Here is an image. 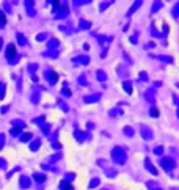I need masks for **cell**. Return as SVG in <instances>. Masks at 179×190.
<instances>
[{
  "instance_id": "obj_6",
  "label": "cell",
  "mask_w": 179,
  "mask_h": 190,
  "mask_svg": "<svg viewBox=\"0 0 179 190\" xmlns=\"http://www.w3.org/2000/svg\"><path fill=\"white\" fill-rule=\"evenodd\" d=\"M140 134H141V137H143L145 140H152V137H154L152 131L148 127V126H141V127H140Z\"/></svg>"
},
{
  "instance_id": "obj_20",
  "label": "cell",
  "mask_w": 179,
  "mask_h": 190,
  "mask_svg": "<svg viewBox=\"0 0 179 190\" xmlns=\"http://www.w3.org/2000/svg\"><path fill=\"white\" fill-rule=\"evenodd\" d=\"M88 28H91V22L82 21L80 24H79V30H88Z\"/></svg>"
},
{
  "instance_id": "obj_48",
  "label": "cell",
  "mask_w": 179,
  "mask_h": 190,
  "mask_svg": "<svg viewBox=\"0 0 179 190\" xmlns=\"http://www.w3.org/2000/svg\"><path fill=\"white\" fill-rule=\"evenodd\" d=\"M63 94L71 96V91H69V88H68V83H65V86H63Z\"/></svg>"
},
{
  "instance_id": "obj_60",
  "label": "cell",
  "mask_w": 179,
  "mask_h": 190,
  "mask_svg": "<svg viewBox=\"0 0 179 190\" xmlns=\"http://www.w3.org/2000/svg\"><path fill=\"white\" fill-rule=\"evenodd\" d=\"M0 112H2V113H6V112H8V105H3V107L0 108Z\"/></svg>"
},
{
  "instance_id": "obj_41",
  "label": "cell",
  "mask_w": 179,
  "mask_h": 190,
  "mask_svg": "<svg viewBox=\"0 0 179 190\" xmlns=\"http://www.w3.org/2000/svg\"><path fill=\"white\" fill-rule=\"evenodd\" d=\"M154 154H157V156L164 154V146H157V148H154Z\"/></svg>"
},
{
  "instance_id": "obj_27",
  "label": "cell",
  "mask_w": 179,
  "mask_h": 190,
  "mask_svg": "<svg viewBox=\"0 0 179 190\" xmlns=\"http://www.w3.org/2000/svg\"><path fill=\"white\" fill-rule=\"evenodd\" d=\"M122 88H124V91L127 93V94H131V93H132V83L126 80L124 83H122Z\"/></svg>"
},
{
  "instance_id": "obj_7",
  "label": "cell",
  "mask_w": 179,
  "mask_h": 190,
  "mask_svg": "<svg viewBox=\"0 0 179 190\" xmlns=\"http://www.w3.org/2000/svg\"><path fill=\"white\" fill-rule=\"evenodd\" d=\"M58 46H60V41H58L57 38H52V39H49V42H47L49 52H58Z\"/></svg>"
},
{
  "instance_id": "obj_45",
  "label": "cell",
  "mask_w": 179,
  "mask_h": 190,
  "mask_svg": "<svg viewBox=\"0 0 179 190\" xmlns=\"http://www.w3.org/2000/svg\"><path fill=\"white\" fill-rule=\"evenodd\" d=\"M74 178H75V175H74V173H68V175H66V178L63 179V181H68V182H71Z\"/></svg>"
},
{
  "instance_id": "obj_64",
  "label": "cell",
  "mask_w": 179,
  "mask_h": 190,
  "mask_svg": "<svg viewBox=\"0 0 179 190\" xmlns=\"http://www.w3.org/2000/svg\"><path fill=\"white\" fill-rule=\"evenodd\" d=\"M101 190H108V189H101Z\"/></svg>"
},
{
  "instance_id": "obj_53",
  "label": "cell",
  "mask_w": 179,
  "mask_h": 190,
  "mask_svg": "<svg viewBox=\"0 0 179 190\" xmlns=\"http://www.w3.org/2000/svg\"><path fill=\"white\" fill-rule=\"evenodd\" d=\"M42 55H44V57H57L58 52H44Z\"/></svg>"
},
{
  "instance_id": "obj_38",
  "label": "cell",
  "mask_w": 179,
  "mask_h": 190,
  "mask_svg": "<svg viewBox=\"0 0 179 190\" xmlns=\"http://www.w3.org/2000/svg\"><path fill=\"white\" fill-rule=\"evenodd\" d=\"M44 39H47V33H39L38 36H36V41H44Z\"/></svg>"
},
{
  "instance_id": "obj_52",
  "label": "cell",
  "mask_w": 179,
  "mask_h": 190,
  "mask_svg": "<svg viewBox=\"0 0 179 190\" xmlns=\"http://www.w3.org/2000/svg\"><path fill=\"white\" fill-rule=\"evenodd\" d=\"M3 8H5V11L6 13H11L13 9H11V5H9V3H3Z\"/></svg>"
},
{
  "instance_id": "obj_35",
  "label": "cell",
  "mask_w": 179,
  "mask_h": 190,
  "mask_svg": "<svg viewBox=\"0 0 179 190\" xmlns=\"http://www.w3.org/2000/svg\"><path fill=\"white\" fill-rule=\"evenodd\" d=\"M32 102H33V104H38V102H39V93L38 91H35L32 94Z\"/></svg>"
},
{
  "instance_id": "obj_40",
  "label": "cell",
  "mask_w": 179,
  "mask_h": 190,
  "mask_svg": "<svg viewBox=\"0 0 179 190\" xmlns=\"http://www.w3.org/2000/svg\"><path fill=\"white\" fill-rule=\"evenodd\" d=\"M90 0H74V5L79 6V5H88Z\"/></svg>"
},
{
  "instance_id": "obj_47",
  "label": "cell",
  "mask_w": 179,
  "mask_h": 190,
  "mask_svg": "<svg viewBox=\"0 0 179 190\" xmlns=\"http://www.w3.org/2000/svg\"><path fill=\"white\" fill-rule=\"evenodd\" d=\"M110 5H112V2H102V3H101V11H104V9L108 8Z\"/></svg>"
},
{
  "instance_id": "obj_61",
  "label": "cell",
  "mask_w": 179,
  "mask_h": 190,
  "mask_svg": "<svg viewBox=\"0 0 179 190\" xmlns=\"http://www.w3.org/2000/svg\"><path fill=\"white\" fill-rule=\"evenodd\" d=\"M152 47H155V46H154V44H152V42H149V44L146 46V49H152Z\"/></svg>"
},
{
  "instance_id": "obj_39",
  "label": "cell",
  "mask_w": 179,
  "mask_h": 190,
  "mask_svg": "<svg viewBox=\"0 0 179 190\" xmlns=\"http://www.w3.org/2000/svg\"><path fill=\"white\" fill-rule=\"evenodd\" d=\"M146 185H148L149 190H162V189H159L157 184H154V182H146Z\"/></svg>"
},
{
  "instance_id": "obj_26",
  "label": "cell",
  "mask_w": 179,
  "mask_h": 190,
  "mask_svg": "<svg viewBox=\"0 0 179 190\" xmlns=\"http://www.w3.org/2000/svg\"><path fill=\"white\" fill-rule=\"evenodd\" d=\"M96 77H98V80H99V82H105V80H107V74H105L104 71H98Z\"/></svg>"
},
{
  "instance_id": "obj_14",
  "label": "cell",
  "mask_w": 179,
  "mask_h": 190,
  "mask_svg": "<svg viewBox=\"0 0 179 190\" xmlns=\"http://www.w3.org/2000/svg\"><path fill=\"white\" fill-rule=\"evenodd\" d=\"M41 138H36V140H33V141L32 143H30V149H32V151L33 152H36V151H38V149H39V146H41Z\"/></svg>"
},
{
  "instance_id": "obj_2",
  "label": "cell",
  "mask_w": 179,
  "mask_h": 190,
  "mask_svg": "<svg viewBox=\"0 0 179 190\" xmlns=\"http://www.w3.org/2000/svg\"><path fill=\"white\" fill-rule=\"evenodd\" d=\"M159 163H160V166L165 171H173V170L176 168V160H174L173 157H162L160 160H159Z\"/></svg>"
},
{
  "instance_id": "obj_37",
  "label": "cell",
  "mask_w": 179,
  "mask_h": 190,
  "mask_svg": "<svg viewBox=\"0 0 179 190\" xmlns=\"http://www.w3.org/2000/svg\"><path fill=\"white\" fill-rule=\"evenodd\" d=\"M138 79H140L141 82H148V74L145 71H141L140 74H138Z\"/></svg>"
},
{
  "instance_id": "obj_56",
  "label": "cell",
  "mask_w": 179,
  "mask_h": 190,
  "mask_svg": "<svg viewBox=\"0 0 179 190\" xmlns=\"http://www.w3.org/2000/svg\"><path fill=\"white\" fill-rule=\"evenodd\" d=\"M5 166H6V160L3 157H0V170H3Z\"/></svg>"
},
{
  "instance_id": "obj_8",
  "label": "cell",
  "mask_w": 179,
  "mask_h": 190,
  "mask_svg": "<svg viewBox=\"0 0 179 190\" xmlns=\"http://www.w3.org/2000/svg\"><path fill=\"white\" fill-rule=\"evenodd\" d=\"M19 184H21V189H28L30 185H32V181H30V178L28 176H25V175H22L21 178H19Z\"/></svg>"
},
{
  "instance_id": "obj_29",
  "label": "cell",
  "mask_w": 179,
  "mask_h": 190,
  "mask_svg": "<svg viewBox=\"0 0 179 190\" xmlns=\"http://www.w3.org/2000/svg\"><path fill=\"white\" fill-rule=\"evenodd\" d=\"M5 24H6V16H5V13L0 9V27H5Z\"/></svg>"
},
{
  "instance_id": "obj_49",
  "label": "cell",
  "mask_w": 179,
  "mask_h": 190,
  "mask_svg": "<svg viewBox=\"0 0 179 190\" xmlns=\"http://www.w3.org/2000/svg\"><path fill=\"white\" fill-rule=\"evenodd\" d=\"M3 146H5V135L0 134V151L3 149Z\"/></svg>"
},
{
  "instance_id": "obj_43",
  "label": "cell",
  "mask_w": 179,
  "mask_h": 190,
  "mask_svg": "<svg viewBox=\"0 0 179 190\" xmlns=\"http://www.w3.org/2000/svg\"><path fill=\"white\" fill-rule=\"evenodd\" d=\"M116 173H118V171H115V170L107 168V176H108V178H115V176H116Z\"/></svg>"
},
{
  "instance_id": "obj_50",
  "label": "cell",
  "mask_w": 179,
  "mask_h": 190,
  "mask_svg": "<svg viewBox=\"0 0 179 190\" xmlns=\"http://www.w3.org/2000/svg\"><path fill=\"white\" fill-rule=\"evenodd\" d=\"M118 115H121V110L119 108H113L110 112V116H118Z\"/></svg>"
},
{
  "instance_id": "obj_18",
  "label": "cell",
  "mask_w": 179,
  "mask_h": 190,
  "mask_svg": "<svg viewBox=\"0 0 179 190\" xmlns=\"http://www.w3.org/2000/svg\"><path fill=\"white\" fill-rule=\"evenodd\" d=\"M16 38H17V42L21 46H25V44H28V39L25 38L24 35H21V33H17V35H16Z\"/></svg>"
},
{
  "instance_id": "obj_28",
  "label": "cell",
  "mask_w": 179,
  "mask_h": 190,
  "mask_svg": "<svg viewBox=\"0 0 179 190\" xmlns=\"http://www.w3.org/2000/svg\"><path fill=\"white\" fill-rule=\"evenodd\" d=\"M99 184H101V181H99L98 178H93L91 181H90V185H88V187H90V189H94V187H98Z\"/></svg>"
},
{
  "instance_id": "obj_19",
  "label": "cell",
  "mask_w": 179,
  "mask_h": 190,
  "mask_svg": "<svg viewBox=\"0 0 179 190\" xmlns=\"http://www.w3.org/2000/svg\"><path fill=\"white\" fill-rule=\"evenodd\" d=\"M32 138H33V134H32V132H25V134L21 135V141H22V143H27V141H30Z\"/></svg>"
},
{
  "instance_id": "obj_15",
  "label": "cell",
  "mask_w": 179,
  "mask_h": 190,
  "mask_svg": "<svg viewBox=\"0 0 179 190\" xmlns=\"http://www.w3.org/2000/svg\"><path fill=\"white\" fill-rule=\"evenodd\" d=\"M74 63H80V65H88V63H90V58H88L87 55L75 57V58H74Z\"/></svg>"
},
{
  "instance_id": "obj_11",
  "label": "cell",
  "mask_w": 179,
  "mask_h": 190,
  "mask_svg": "<svg viewBox=\"0 0 179 190\" xmlns=\"http://www.w3.org/2000/svg\"><path fill=\"white\" fill-rule=\"evenodd\" d=\"M83 101L87 102V104H94V102H99V101H101V94H99V93H96V94L87 96Z\"/></svg>"
},
{
  "instance_id": "obj_25",
  "label": "cell",
  "mask_w": 179,
  "mask_h": 190,
  "mask_svg": "<svg viewBox=\"0 0 179 190\" xmlns=\"http://www.w3.org/2000/svg\"><path fill=\"white\" fill-rule=\"evenodd\" d=\"M155 58H157V60H160V61H164V63H173V58H171V57H164V55H155Z\"/></svg>"
},
{
  "instance_id": "obj_9",
  "label": "cell",
  "mask_w": 179,
  "mask_h": 190,
  "mask_svg": "<svg viewBox=\"0 0 179 190\" xmlns=\"http://www.w3.org/2000/svg\"><path fill=\"white\" fill-rule=\"evenodd\" d=\"M145 168H146L148 171L151 173V175H154V176L159 175V173H157V168H155V166L151 163V160H148V159H145Z\"/></svg>"
},
{
  "instance_id": "obj_34",
  "label": "cell",
  "mask_w": 179,
  "mask_h": 190,
  "mask_svg": "<svg viewBox=\"0 0 179 190\" xmlns=\"http://www.w3.org/2000/svg\"><path fill=\"white\" fill-rule=\"evenodd\" d=\"M149 116H151V118H157V116H159V110L155 107H152L151 110H149Z\"/></svg>"
},
{
  "instance_id": "obj_5",
  "label": "cell",
  "mask_w": 179,
  "mask_h": 190,
  "mask_svg": "<svg viewBox=\"0 0 179 190\" xmlns=\"http://www.w3.org/2000/svg\"><path fill=\"white\" fill-rule=\"evenodd\" d=\"M44 75H46V79L49 80V83H57V80H58V74L55 71H50V69H47V71L44 72Z\"/></svg>"
},
{
  "instance_id": "obj_21",
  "label": "cell",
  "mask_w": 179,
  "mask_h": 190,
  "mask_svg": "<svg viewBox=\"0 0 179 190\" xmlns=\"http://www.w3.org/2000/svg\"><path fill=\"white\" fill-rule=\"evenodd\" d=\"M60 159H63V152H57V154H54L50 159H49V162H50V163H55V162H58Z\"/></svg>"
},
{
  "instance_id": "obj_16",
  "label": "cell",
  "mask_w": 179,
  "mask_h": 190,
  "mask_svg": "<svg viewBox=\"0 0 179 190\" xmlns=\"http://www.w3.org/2000/svg\"><path fill=\"white\" fill-rule=\"evenodd\" d=\"M58 187H60V190H74L72 184H71V182H68V181H61Z\"/></svg>"
},
{
  "instance_id": "obj_59",
  "label": "cell",
  "mask_w": 179,
  "mask_h": 190,
  "mask_svg": "<svg viewBox=\"0 0 179 190\" xmlns=\"http://www.w3.org/2000/svg\"><path fill=\"white\" fill-rule=\"evenodd\" d=\"M137 41H138L137 36H132V38H131V42H132V44H137Z\"/></svg>"
},
{
  "instance_id": "obj_55",
  "label": "cell",
  "mask_w": 179,
  "mask_h": 190,
  "mask_svg": "<svg viewBox=\"0 0 179 190\" xmlns=\"http://www.w3.org/2000/svg\"><path fill=\"white\" fill-rule=\"evenodd\" d=\"M19 170H21V168H19V166H16V168H13V170H11V171H9V173H8V175H6V176H8V178H11V176H13V175H14V173H16V171H19Z\"/></svg>"
},
{
  "instance_id": "obj_58",
  "label": "cell",
  "mask_w": 179,
  "mask_h": 190,
  "mask_svg": "<svg viewBox=\"0 0 179 190\" xmlns=\"http://www.w3.org/2000/svg\"><path fill=\"white\" fill-rule=\"evenodd\" d=\"M60 28H61L63 32H68V33H71V28H69V27H65V25H61Z\"/></svg>"
},
{
  "instance_id": "obj_24",
  "label": "cell",
  "mask_w": 179,
  "mask_h": 190,
  "mask_svg": "<svg viewBox=\"0 0 179 190\" xmlns=\"http://www.w3.org/2000/svg\"><path fill=\"white\" fill-rule=\"evenodd\" d=\"M33 178H35V181H38L39 184L46 181V175H42V173H35V176H33Z\"/></svg>"
},
{
  "instance_id": "obj_17",
  "label": "cell",
  "mask_w": 179,
  "mask_h": 190,
  "mask_svg": "<svg viewBox=\"0 0 179 190\" xmlns=\"http://www.w3.org/2000/svg\"><path fill=\"white\" fill-rule=\"evenodd\" d=\"M162 6H164V3H162L160 0H157V2H154V3H152V8H151V13H157L159 9L162 8Z\"/></svg>"
},
{
  "instance_id": "obj_10",
  "label": "cell",
  "mask_w": 179,
  "mask_h": 190,
  "mask_svg": "<svg viewBox=\"0 0 179 190\" xmlns=\"http://www.w3.org/2000/svg\"><path fill=\"white\" fill-rule=\"evenodd\" d=\"M141 5H143V2H141V0H137V2H134V5L131 6V9H129V11L126 13V16H127V18H129V16H132V14H134V13L137 11L138 8H140Z\"/></svg>"
},
{
  "instance_id": "obj_62",
  "label": "cell",
  "mask_w": 179,
  "mask_h": 190,
  "mask_svg": "<svg viewBox=\"0 0 179 190\" xmlns=\"http://www.w3.org/2000/svg\"><path fill=\"white\" fill-rule=\"evenodd\" d=\"M168 30H170V28H168V25L165 24V25H164V32H165V33H168Z\"/></svg>"
},
{
  "instance_id": "obj_54",
  "label": "cell",
  "mask_w": 179,
  "mask_h": 190,
  "mask_svg": "<svg viewBox=\"0 0 179 190\" xmlns=\"http://www.w3.org/2000/svg\"><path fill=\"white\" fill-rule=\"evenodd\" d=\"M58 105H60V107L63 108V112H68V105H66V104H65V102H63V101H60V102H58Z\"/></svg>"
},
{
  "instance_id": "obj_51",
  "label": "cell",
  "mask_w": 179,
  "mask_h": 190,
  "mask_svg": "<svg viewBox=\"0 0 179 190\" xmlns=\"http://www.w3.org/2000/svg\"><path fill=\"white\" fill-rule=\"evenodd\" d=\"M178 9H179V3H176V5H174V8H173V18L174 19H178Z\"/></svg>"
},
{
  "instance_id": "obj_4",
  "label": "cell",
  "mask_w": 179,
  "mask_h": 190,
  "mask_svg": "<svg viewBox=\"0 0 179 190\" xmlns=\"http://www.w3.org/2000/svg\"><path fill=\"white\" fill-rule=\"evenodd\" d=\"M68 14H69V11H68V6H66L65 3H60V6L54 8V18H57V19L66 18Z\"/></svg>"
},
{
  "instance_id": "obj_32",
  "label": "cell",
  "mask_w": 179,
  "mask_h": 190,
  "mask_svg": "<svg viewBox=\"0 0 179 190\" xmlns=\"http://www.w3.org/2000/svg\"><path fill=\"white\" fill-rule=\"evenodd\" d=\"M5 91H6L5 82H0V99H3V96H5Z\"/></svg>"
},
{
  "instance_id": "obj_22",
  "label": "cell",
  "mask_w": 179,
  "mask_h": 190,
  "mask_svg": "<svg viewBox=\"0 0 179 190\" xmlns=\"http://www.w3.org/2000/svg\"><path fill=\"white\" fill-rule=\"evenodd\" d=\"M13 127H19V129H24L25 127V123L22 119H14L13 121Z\"/></svg>"
},
{
  "instance_id": "obj_1",
  "label": "cell",
  "mask_w": 179,
  "mask_h": 190,
  "mask_svg": "<svg viewBox=\"0 0 179 190\" xmlns=\"http://www.w3.org/2000/svg\"><path fill=\"white\" fill-rule=\"evenodd\" d=\"M112 159H113L115 163L124 165L126 160H127V152H126L124 148H121V146H116V148L112 149Z\"/></svg>"
},
{
  "instance_id": "obj_36",
  "label": "cell",
  "mask_w": 179,
  "mask_h": 190,
  "mask_svg": "<svg viewBox=\"0 0 179 190\" xmlns=\"http://www.w3.org/2000/svg\"><path fill=\"white\" fill-rule=\"evenodd\" d=\"M39 126H41V129H42V132H44V134H46V135H47V134H49V132H50V126H49V124H44V123H42V124H39Z\"/></svg>"
},
{
  "instance_id": "obj_3",
  "label": "cell",
  "mask_w": 179,
  "mask_h": 190,
  "mask_svg": "<svg viewBox=\"0 0 179 190\" xmlns=\"http://www.w3.org/2000/svg\"><path fill=\"white\" fill-rule=\"evenodd\" d=\"M6 58L9 60V65H14V63H17V60H16V57H17V49H16V44H8V47H6Z\"/></svg>"
},
{
  "instance_id": "obj_23",
  "label": "cell",
  "mask_w": 179,
  "mask_h": 190,
  "mask_svg": "<svg viewBox=\"0 0 179 190\" xmlns=\"http://www.w3.org/2000/svg\"><path fill=\"white\" fill-rule=\"evenodd\" d=\"M27 69H28V72H30V74H32V77H35V71L38 69V65H36V63H30Z\"/></svg>"
},
{
  "instance_id": "obj_30",
  "label": "cell",
  "mask_w": 179,
  "mask_h": 190,
  "mask_svg": "<svg viewBox=\"0 0 179 190\" xmlns=\"http://www.w3.org/2000/svg\"><path fill=\"white\" fill-rule=\"evenodd\" d=\"M122 132H124V135H127V137H132V135H134V129L129 127V126H126V127L122 129Z\"/></svg>"
},
{
  "instance_id": "obj_31",
  "label": "cell",
  "mask_w": 179,
  "mask_h": 190,
  "mask_svg": "<svg viewBox=\"0 0 179 190\" xmlns=\"http://www.w3.org/2000/svg\"><path fill=\"white\" fill-rule=\"evenodd\" d=\"M154 91H152V90H149V91L146 93V101L148 102H154Z\"/></svg>"
},
{
  "instance_id": "obj_42",
  "label": "cell",
  "mask_w": 179,
  "mask_h": 190,
  "mask_svg": "<svg viewBox=\"0 0 179 190\" xmlns=\"http://www.w3.org/2000/svg\"><path fill=\"white\" fill-rule=\"evenodd\" d=\"M52 146H54L55 149H60V148H61V145H60V143L57 141V137H54V138H52Z\"/></svg>"
},
{
  "instance_id": "obj_33",
  "label": "cell",
  "mask_w": 179,
  "mask_h": 190,
  "mask_svg": "<svg viewBox=\"0 0 179 190\" xmlns=\"http://www.w3.org/2000/svg\"><path fill=\"white\" fill-rule=\"evenodd\" d=\"M79 83H80L82 86H88V82H87V77H85V74H82L80 77H79Z\"/></svg>"
},
{
  "instance_id": "obj_13",
  "label": "cell",
  "mask_w": 179,
  "mask_h": 190,
  "mask_svg": "<svg viewBox=\"0 0 179 190\" xmlns=\"http://www.w3.org/2000/svg\"><path fill=\"white\" fill-rule=\"evenodd\" d=\"M74 137H75V140H77V141H85V140L88 138V134L87 132H83V131H75L74 132Z\"/></svg>"
},
{
  "instance_id": "obj_63",
  "label": "cell",
  "mask_w": 179,
  "mask_h": 190,
  "mask_svg": "<svg viewBox=\"0 0 179 190\" xmlns=\"http://www.w3.org/2000/svg\"><path fill=\"white\" fill-rule=\"evenodd\" d=\"M2 46H3V38H0V51H2Z\"/></svg>"
},
{
  "instance_id": "obj_12",
  "label": "cell",
  "mask_w": 179,
  "mask_h": 190,
  "mask_svg": "<svg viewBox=\"0 0 179 190\" xmlns=\"http://www.w3.org/2000/svg\"><path fill=\"white\" fill-rule=\"evenodd\" d=\"M33 5H35V2H33V0H27V2H25V6H27V14L28 16H36V11H35V8H33Z\"/></svg>"
},
{
  "instance_id": "obj_57",
  "label": "cell",
  "mask_w": 179,
  "mask_h": 190,
  "mask_svg": "<svg viewBox=\"0 0 179 190\" xmlns=\"http://www.w3.org/2000/svg\"><path fill=\"white\" fill-rule=\"evenodd\" d=\"M42 121H44V116H41V118H36V119H35L36 124H42Z\"/></svg>"
},
{
  "instance_id": "obj_44",
  "label": "cell",
  "mask_w": 179,
  "mask_h": 190,
  "mask_svg": "<svg viewBox=\"0 0 179 190\" xmlns=\"http://www.w3.org/2000/svg\"><path fill=\"white\" fill-rule=\"evenodd\" d=\"M21 131H22V129H19V127H13L11 129V135H14V137L21 135Z\"/></svg>"
},
{
  "instance_id": "obj_46",
  "label": "cell",
  "mask_w": 179,
  "mask_h": 190,
  "mask_svg": "<svg viewBox=\"0 0 179 190\" xmlns=\"http://www.w3.org/2000/svg\"><path fill=\"white\" fill-rule=\"evenodd\" d=\"M41 168L42 170H50V171H55V173L58 171L57 168H54V166H50V165H46V163H44V165H41Z\"/></svg>"
}]
</instances>
